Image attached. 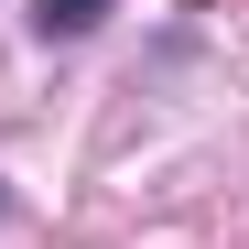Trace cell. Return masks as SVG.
<instances>
[{"label": "cell", "instance_id": "cell-1", "mask_svg": "<svg viewBox=\"0 0 249 249\" xmlns=\"http://www.w3.org/2000/svg\"><path fill=\"white\" fill-rule=\"evenodd\" d=\"M98 11L108 0H33V33L44 44H76V33H98Z\"/></svg>", "mask_w": 249, "mask_h": 249}]
</instances>
